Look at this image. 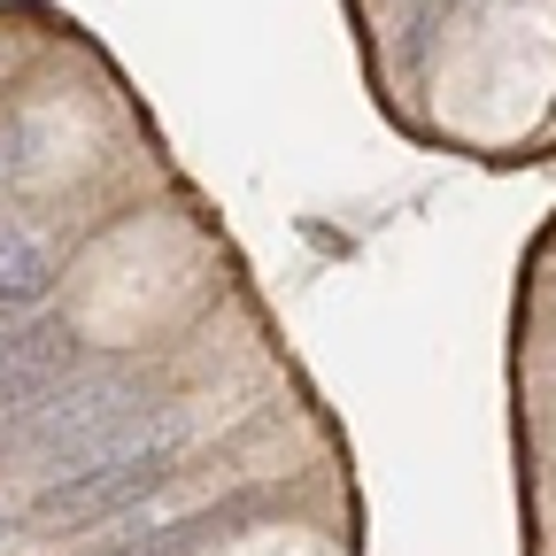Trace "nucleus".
I'll return each mask as SVG.
<instances>
[{
  "label": "nucleus",
  "mask_w": 556,
  "mask_h": 556,
  "mask_svg": "<svg viewBox=\"0 0 556 556\" xmlns=\"http://www.w3.org/2000/svg\"><path fill=\"white\" fill-rule=\"evenodd\" d=\"M70 325H54V317H39V325H24V332H0V417H16L24 402H39L62 371H70Z\"/></svg>",
  "instance_id": "nucleus-3"
},
{
  "label": "nucleus",
  "mask_w": 556,
  "mask_h": 556,
  "mask_svg": "<svg viewBox=\"0 0 556 556\" xmlns=\"http://www.w3.org/2000/svg\"><path fill=\"white\" fill-rule=\"evenodd\" d=\"M47 287H54V255H47V240H31V232H0V317H9V309H31Z\"/></svg>",
  "instance_id": "nucleus-4"
},
{
  "label": "nucleus",
  "mask_w": 556,
  "mask_h": 556,
  "mask_svg": "<svg viewBox=\"0 0 556 556\" xmlns=\"http://www.w3.org/2000/svg\"><path fill=\"white\" fill-rule=\"evenodd\" d=\"M139 409H148V387H139L131 371H78V379H54L39 402H24L16 409V433H9V448L16 456H54V471H70V464H78L93 441H109L116 426H131V417Z\"/></svg>",
  "instance_id": "nucleus-1"
},
{
  "label": "nucleus",
  "mask_w": 556,
  "mask_h": 556,
  "mask_svg": "<svg viewBox=\"0 0 556 556\" xmlns=\"http://www.w3.org/2000/svg\"><path fill=\"white\" fill-rule=\"evenodd\" d=\"M170 479V456H131V464H78L62 471L47 495L31 503V526L39 533H86V526H109L124 510H139Z\"/></svg>",
  "instance_id": "nucleus-2"
}]
</instances>
